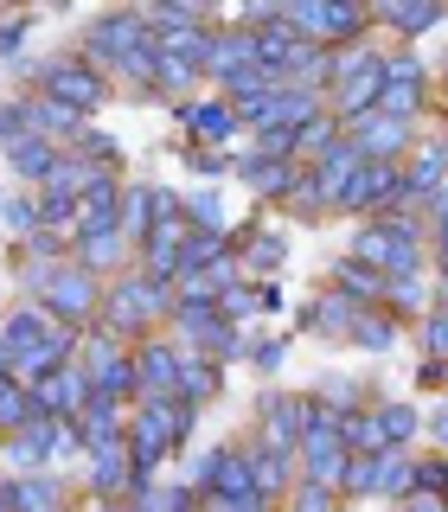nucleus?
I'll return each mask as SVG.
<instances>
[{
  "label": "nucleus",
  "mask_w": 448,
  "mask_h": 512,
  "mask_svg": "<svg viewBox=\"0 0 448 512\" xmlns=\"http://www.w3.org/2000/svg\"><path fill=\"white\" fill-rule=\"evenodd\" d=\"M77 58L90 64V71H116L128 77V84H141V90H154V32L148 20H141L135 7H116V13H96V20L84 26V45H77Z\"/></svg>",
  "instance_id": "obj_1"
},
{
  "label": "nucleus",
  "mask_w": 448,
  "mask_h": 512,
  "mask_svg": "<svg viewBox=\"0 0 448 512\" xmlns=\"http://www.w3.org/2000/svg\"><path fill=\"white\" fill-rule=\"evenodd\" d=\"M352 263H365L372 276L397 282V276H423L429 263V244H423V224L416 212H384V218H365L359 231H352Z\"/></svg>",
  "instance_id": "obj_2"
},
{
  "label": "nucleus",
  "mask_w": 448,
  "mask_h": 512,
  "mask_svg": "<svg viewBox=\"0 0 448 512\" xmlns=\"http://www.w3.org/2000/svg\"><path fill=\"white\" fill-rule=\"evenodd\" d=\"M167 308H173V288L141 276V269H128V276L103 282V314H96V327L116 333L122 346H135V340H148L160 320H167Z\"/></svg>",
  "instance_id": "obj_3"
},
{
  "label": "nucleus",
  "mask_w": 448,
  "mask_h": 512,
  "mask_svg": "<svg viewBox=\"0 0 448 512\" xmlns=\"http://www.w3.org/2000/svg\"><path fill=\"white\" fill-rule=\"evenodd\" d=\"M26 288H32V308H45L71 333H90L96 314H103V282H96L90 269H77L71 256H64L58 269H45V276H26Z\"/></svg>",
  "instance_id": "obj_4"
},
{
  "label": "nucleus",
  "mask_w": 448,
  "mask_h": 512,
  "mask_svg": "<svg viewBox=\"0 0 448 512\" xmlns=\"http://www.w3.org/2000/svg\"><path fill=\"white\" fill-rule=\"evenodd\" d=\"M20 71H26V84H39V96H52V103H64V109H77V116H96V109L109 103V77L103 71H90L84 58H45V64H32V58H20Z\"/></svg>",
  "instance_id": "obj_5"
},
{
  "label": "nucleus",
  "mask_w": 448,
  "mask_h": 512,
  "mask_svg": "<svg viewBox=\"0 0 448 512\" xmlns=\"http://www.w3.org/2000/svg\"><path fill=\"white\" fill-rule=\"evenodd\" d=\"M122 436H128V468H135V480H154L160 461L180 455V436H173V397H135Z\"/></svg>",
  "instance_id": "obj_6"
},
{
  "label": "nucleus",
  "mask_w": 448,
  "mask_h": 512,
  "mask_svg": "<svg viewBox=\"0 0 448 512\" xmlns=\"http://www.w3.org/2000/svg\"><path fill=\"white\" fill-rule=\"evenodd\" d=\"M77 372L90 378V391H109V397H122V404H135V346H122L116 333L90 327L84 340H77Z\"/></svg>",
  "instance_id": "obj_7"
},
{
  "label": "nucleus",
  "mask_w": 448,
  "mask_h": 512,
  "mask_svg": "<svg viewBox=\"0 0 448 512\" xmlns=\"http://www.w3.org/2000/svg\"><path fill=\"white\" fill-rule=\"evenodd\" d=\"M192 493H218V500H256V480H250V455L244 448H205L199 461H192ZM269 506V500H263Z\"/></svg>",
  "instance_id": "obj_8"
},
{
  "label": "nucleus",
  "mask_w": 448,
  "mask_h": 512,
  "mask_svg": "<svg viewBox=\"0 0 448 512\" xmlns=\"http://www.w3.org/2000/svg\"><path fill=\"white\" fill-rule=\"evenodd\" d=\"M340 135H346L365 160H404V154L416 148V122H397V116H384V109L359 116L352 128H340Z\"/></svg>",
  "instance_id": "obj_9"
},
{
  "label": "nucleus",
  "mask_w": 448,
  "mask_h": 512,
  "mask_svg": "<svg viewBox=\"0 0 448 512\" xmlns=\"http://www.w3.org/2000/svg\"><path fill=\"white\" fill-rule=\"evenodd\" d=\"M128 256H135V237L122 231H84V237H71V263L77 269H90L96 282H116V276H128Z\"/></svg>",
  "instance_id": "obj_10"
},
{
  "label": "nucleus",
  "mask_w": 448,
  "mask_h": 512,
  "mask_svg": "<svg viewBox=\"0 0 448 512\" xmlns=\"http://www.w3.org/2000/svg\"><path fill=\"white\" fill-rule=\"evenodd\" d=\"M84 487L96 500H128L135 493V468H128V436L84 448Z\"/></svg>",
  "instance_id": "obj_11"
},
{
  "label": "nucleus",
  "mask_w": 448,
  "mask_h": 512,
  "mask_svg": "<svg viewBox=\"0 0 448 512\" xmlns=\"http://www.w3.org/2000/svg\"><path fill=\"white\" fill-rule=\"evenodd\" d=\"M84 397H90V378L77 372V359L52 365V372H45L39 384H32V410H39V416H58V423H77Z\"/></svg>",
  "instance_id": "obj_12"
},
{
  "label": "nucleus",
  "mask_w": 448,
  "mask_h": 512,
  "mask_svg": "<svg viewBox=\"0 0 448 512\" xmlns=\"http://www.w3.org/2000/svg\"><path fill=\"white\" fill-rule=\"evenodd\" d=\"M180 391V346L148 333L135 340V397H173Z\"/></svg>",
  "instance_id": "obj_13"
},
{
  "label": "nucleus",
  "mask_w": 448,
  "mask_h": 512,
  "mask_svg": "<svg viewBox=\"0 0 448 512\" xmlns=\"http://www.w3.org/2000/svg\"><path fill=\"white\" fill-rule=\"evenodd\" d=\"M0 512H71V487L58 480V468L26 474V480H0Z\"/></svg>",
  "instance_id": "obj_14"
},
{
  "label": "nucleus",
  "mask_w": 448,
  "mask_h": 512,
  "mask_svg": "<svg viewBox=\"0 0 448 512\" xmlns=\"http://www.w3.org/2000/svg\"><path fill=\"white\" fill-rule=\"evenodd\" d=\"M167 218H180V192H167V186H122V231L135 237H148L154 224H167Z\"/></svg>",
  "instance_id": "obj_15"
},
{
  "label": "nucleus",
  "mask_w": 448,
  "mask_h": 512,
  "mask_svg": "<svg viewBox=\"0 0 448 512\" xmlns=\"http://www.w3.org/2000/svg\"><path fill=\"white\" fill-rule=\"evenodd\" d=\"M378 90H384L378 64H365V71H352V77H340V84H327V116L340 122V128H352L359 116H372V109H378Z\"/></svg>",
  "instance_id": "obj_16"
},
{
  "label": "nucleus",
  "mask_w": 448,
  "mask_h": 512,
  "mask_svg": "<svg viewBox=\"0 0 448 512\" xmlns=\"http://www.w3.org/2000/svg\"><path fill=\"white\" fill-rule=\"evenodd\" d=\"M173 116H180V128L199 141V148H218V141L237 135V116H231V103H224V96H192V103H180Z\"/></svg>",
  "instance_id": "obj_17"
},
{
  "label": "nucleus",
  "mask_w": 448,
  "mask_h": 512,
  "mask_svg": "<svg viewBox=\"0 0 448 512\" xmlns=\"http://www.w3.org/2000/svg\"><path fill=\"white\" fill-rule=\"evenodd\" d=\"M250 480H256V500H288V487H295V455L288 448H269V442H250Z\"/></svg>",
  "instance_id": "obj_18"
},
{
  "label": "nucleus",
  "mask_w": 448,
  "mask_h": 512,
  "mask_svg": "<svg viewBox=\"0 0 448 512\" xmlns=\"http://www.w3.org/2000/svg\"><path fill=\"white\" fill-rule=\"evenodd\" d=\"M26 128L39 141H52V148H77V135H84V116L77 109H64V103H52V96H26Z\"/></svg>",
  "instance_id": "obj_19"
},
{
  "label": "nucleus",
  "mask_w": 448,
  "mask_h": 512,
  "mask_svg": "<svg viewBox=\"0 0 448 512\" xmlns=\"http://www.w3.org/2000/svg\"><path fill=\"white\" fill-rule=\"evenodd\" d=\"M250 71V32L244 26H212V45H205V77L224 90L231 77Z\"/></svg>",
  "instance_id": "obj_20"
},
{
  "label": "nucleus",
  "mask_w": 448,
  "mask_h": 512,
  "mask_svg": "<svg viewBox=\"0 0 448 512\" xmlns=\"http://www.w3.org/2000/svg\"><path fill=\"white\" fill-rule=\"evenodd\" d=\"M0 154H7V167L26 180V192H39V186H45V173L58 167V154H64V148H52V141H39V135L26 128V135H7V141H0Z\"/></svg>",
  "instance_id": "obj_21"
},
{
  "label": "nucleus",
  "mask_w": 448,
  "mask_h": 512,
  "mask_svg": "<svg viewBox=\"0 0 448 512\" xmlns=\"http://www.w3.org/2000/svg\"><path fill=\"white\" fill-rule=\"evenodd\" d=\"M359 167H365V154L352 148L346 135H340V141H333V148H327V154H320L314 167H308V173H314V186H320V205H327V212L340 205V192L352 186V173H359Z\"/></svg>",
  "instance_id": "obj_22"
},
{
  "label": "nucleus",
  "mask_w": 448,
  "mask_h": 512,
  "mask_svg": "<svg viewBox=\"0 0 448 512\" xmlns=\"http://www.w3.org/2000/svg\"><path fill=\"white\" fill-rule=\"evenodd\" d=\"M231 173H237V180H244L250 192H256V199H282V192H288V180H295V160H276V154H237L231 160Z\"/></svg>",
  "instance_id": "obj_23"
},
{
  "label": "nucleus",
  "mask_w": 448,
  "mask_h": 512,
  "mask_svg": "<svg viewBox=\"0 0 448 512\" xmlns=\"http://www.w3.org/2000/svg\"><path fill=\"white\" fill-rule=\"evenodd\" d=\"M301 423H308V397H282V391H269V397H263V436H256V442L288 448V455H295Z\"/></svg>",
  "instance_id": "obj_24"
},
{
  "label": "nucleus",
  "mask_w": 448,
  "mask_h": 512,
  "mask_svg": "<svg viewBox=\"0 0 448 512\" xmlns=\"http://www.w3.org/2000/svg\"><path fill=\"white\" fill-rule=\"evenodd\" d=\"M327 282H333V295L352 301V308H378V301H384V276H372V269L352 263V256H333Z\"/></svg>",
  "instance_id": "obj_25"
},
{
  "label": "nucleus",
  "mask_w": 448,
  "mask_h": 512,
  "mask_svg": "<svg viewBox=\"0 0 448 512\" xmlns=\"http://www.w3.org/2000/svg\"><path fill=\"white\" fill-rule=\"evenodd\" d=\"M352 320H359V308H352L346 295H333V288H327V295H314L308 308H301V327L320 333V340H346Z\"/></svg>",
  "instance_id": "obj_26"
},
{
  "label": "nucleus",
  "mask_w": 448,
  "mask_h": 512,
  "mask_svg": "<svg viewBox=\"0 0 448 512\" xmlns=\"http://www.w3.org/2000/svg\"><path fill=\"white\" fill-rule=\"evenodd\" d=\"M224 391V365H212V359H199V352H180V404H192V410H205L212 397Z\"/></svg>",
  "instance_id": "obj_27"
},
{
  "label": "nucleus",
  "mask_w": 448,
  "mask_h": 512,
  "mask_svg": "<svg viewBox=\"0 0 448 512\" xmlns=\"http://www.w3.org/2000/svg\"><path fill=\"white\" fill-rule=\"evenodd\" d=\"M96 180H103V173H96V167H90V160H77L71 148H64V154H58V167H52V173H45V186H39V199H71V205H77V199H84V192H90Z\"/></svg>",
  "instance_id": "obj_28"
},
{
  "label": "nucleus",
  "mask_w": 448,
  "mask_h": 512,
  "mask_svg": "<svg viewBox=\"0 0 448 512\" xmlns=\"http://www.w3.org/2000/svg\"><path fill=\"white\" fill-rule=\"evenodd\" d=\"M372 26H384V32H404V39H416V32L442 26V7H436V0H423V7H410V0H384V7H372Z\"/></svg>",
  "instance_id": "obj_29"
},
{
  "label": "nucleus",
  "mask_w": 448,
  "mask_h": 512,
  "mask_svg": "<svg viewBox=\"0 0 448 512\" xmlns=\"http://www.w3.org/2000/svg\"><path fill=\"white\" fill-rule=\"evenodd\" d=\"M333 141H340V122H333V116H327V109H320V116H314V122H301V128H295V135H288V160H295V167H314V160H320V154H327V148H333Z\"/></svg>",
  "instance_id": "obj_30"
},
{
  "label": "nucleus",
  "mask_w": 448,
  "mask_h": 512,
  "mask_svg": "<svg viewBox=\"0 0 448 512\" xmlns=\"http://www.w3.org/2000/svg\"><path fill=\"white\" fill-rule=\"evenodd\" d=\"M372 493L378 500H404L410 493V448H384V455H372Z\"/></svg>",
  "instance_id": "obj_31"
},
{
  "label": "nucleus",
  "mask_w": 448,
  "mask_h": 512,
  "mask_svg": "<svg viewBox=\"0 0 448 512\" xmlns=\"http://www.w3.org/2000/svg\"><path fill=\"white\" fill-rule=\"evenodd\" d=\"M346 346H359V352H391V346H397V320L384 314V308H359V320H352V333H346Z\"/></svg>",
  "instance_id": "obj_32"
},
{
  "label": "nucleus",
  "mask_w": 448,
  "mask_h": 512,
  "mask_svg": "<svg viewBox=\"0 0 448 512\" xmlns=\"http://www.w3.org/2000/svg\"><path fill=\"white\" fill-rule=\"evenodd\" d=\"M180 218H186V231H199V237H231L218 192H192V199H180Z\"/></svg>",
  "instance_id": "obj_33"
},
{
  "label": "nucleus",
  "mask_w": 448,
  "mask_h": 512,
  "mask_svg": "<svg viewBox=\"0 0 448 512\" xmlns=\"http://www.w3.org/2000/svg\"><path fill=\"white\" fill-rule=\"evenodd\" d=\"M391 320H404V314H429V276H397V282H384V301H378Z\"/></svg>",
  "instance_id": "obj_34"
},
{
  "label": "nucleus",
  "mask_w": 448,
  "mask_h": 512,
  "mask_svg": "<svg viewBox=\"0 0 448 512\" xmlns=\"http://www.w3.org/2000/svg\"><path fill=\"white\" fill-rule=\"evenodd\" d=\"M372 416H378L384 448H410V442H416V429H423V416H416L410 404H372Z\"/></svg>",
  "instance_id": "obj_35"
},
{
  "label": "nucleus",
  "mask_w": 448,
  "mask_h": 512,
  "mask_svg": "<svg viewBox=\"0 0 448 512\" xmlns=\"http://www.w3.org/2000/svg\"><path fill=\"white\" fill-rule=\"evenodd\" d=\"M340 442H346V455H384V436H378L372 404L352 410V416H340Z\"/></svg>",
  "instance_id": "obj_36"
},
{
  "label": "nucleus",
  "mask_w": 448,
  "mask_h": 512,
  "mask_svg": "<svg viewBox=\"0 0 448 512\" xmlns=\"http://www.w3.org/2000/svg\"><path fill=\"white\" fill-rule=\"evenodd\" d=\"M141 20H148L154 39H173V32H199V26H212V13H199V7H148Z\"/></svg>",
  "instance_id": "obj_37"
},
{
  "label": "nucleus",
  "mask_w": 448,
  "mask_h": 512,
  "mask_svg": "<svg viewBox=\"0 0 448 512\" xmlns=\"http://www.w3.org/2000/svg\"><path fill=\"white\" fill-rule=\"evenodd\" d=\"M26 423H39V410H32V391H20L13 378H0V429H7V436H20Z\"/></svg>",
  "instance_id": "obj_38"
},
{
  "label": "nucleus",
  "mask_w": 448,
  "mask_h": 512,
  "mask_svg": "<svg viewBox=\"0 0 448 512\" xmlns=\"http://www.w3.org/2000/svg\"><path fill=\"white\" fill-rule=\"evenodd\" d=\"M0 224L26 244V237L39 231V192H13V199H0Z\"/></svg>",
  "instance_id": "obj_39"
},
{
  "label": "nucleus",
  "mask_w": 448,
  "mask_h": 512,
  "mask_svg": "<svg viewBox=\"0 0 448 512\" xmlns=\"http://www.w3.org/2000/svg\"><path fill=\"white\" fill-rule=\"evenodd\" d=\"M77 160H90L96 173H116V160H122V148H116V135H103V128H84L77 135V148H71Z\"/></svg>",
  "instance_id": "obj_40"
},
{
  "label": "nucleus",
  "mask_w": 448,
  "mask_h": 512,
  "mask_svg": "<svg viewBox=\"0 0 448 512\" xmlns=\"http://www.w3.org/2000/svg\"><path fill=\"white\" fill-rule=\"evenodd\" d=\"M288 512H346V500L333 487H314V480H295L288 487Z\"/></svg>",
  "instance_id": "obj_41"
},
{
  "label": "nucleus",
  "mask_w": 448,
  "mask_h": 512,
  "mask_svg": "<svg viewBox=\"0 0 448 512\" xmlns=\"http://www.w3.org/2000/svg\"><path fill=\"white\" fill-rule=\"evenodd\" d=\"M135 512H199V493H192L186 480H180V487H160V480H154V493Z\"/></svg>",
  "instance_id": "obj_42"
},
{
  "label": "nucleus",
  "mask_w": 448,
  "mask_h": 512,
  "mask_svg": "<svg viewBox=\"0 0 448 512\" xmlns=\"http://www.w3.org/2000/svg\"><path fill=\"white\" fill-rule=\"evenodd\" d=\"M282 199L295 205L301 218H320V212H327V205H320V186H314V173H308V167H301L295 180H288V192H282Z\"/></svg>",
  "instance_id": "obj_43"
},
{
  "label": "nucleus",
  "mask_w": 448,
  "mask_h": 512,
  "mask_svg": "<svg viewBox=\"0 0 448 512\" xmlns=\"http://www.w3.org/2000/svg\"><path fill=\"white\" fill-rule=\"evenodd\" d=\"M423 352L436 365H448V308H429L423 314Z\"/></svg>",
  "instance_id": "obj_44"
},
{
  "label": "nucleus",
  "mask_w": 448,
  "mask_h": 512,
  "mask_svg": "<svg viewBox=\"0 0 448 512\" xmlns=\"http://www.w3.org/2000/svg\"><path fill=\"white\" fill-rule=\"evenodd\" d=\"M244 314H256V288H250V282H231V288L218 295V320H231V327H237Z\"/></svg>",
  "instance_id": "obj_45"
},
{
  "label": "nucleus",
  "mask_w": 448,
  "mask_h": 512,
  "mask_svg": "<svg viewBox=\"0 0 448 512\" xmlns=\"http://www.w3.org/2000/svg\"><path fill=\"white\" fill-rule=\"evenodd\" d=\"M26 32H32V13H13V20H0V58H20Z\"/></svg>",
  "instance_id": "obj_46"
},
{
  "label": "nucleus",
  "mask_w": 448,
  "mask_h": 512,
  "mask_svg": "<svg viewBox=\"0 0 448 512\" xmlns=\"http://www.w3.org/2000/svg\"><path fill=\"white\" fill-rule=\"evenodd\" d=\"M423 244H429V256H436V263L448 269V212H442V218H429V237H423Z\"/></svg>",
  "instance_id": "obj_47"
},
{
  "label": "nucleus",
  "mask_w": 448,
  "mask_h": 512,
  "mask_svg": "<svg viewBox=\"0 0 448 512\" xmlns=\"http://www.w3.org/2000/svg\"><path fill=\"white\" fill-rule=\"evenodd\" d=\"M397 512H448V500H442V493H404V500H397Z\"/></svg>",
  "instance_id": "obj_48"
},
{
  "label": "nucleus",
  "mask_w": 448,
  "mask_h": 512,
  "mask_svg": "<svg viewBox=\"0 0 448 512\" xmlns=\"http://www.w3.org/2000/svg\"><path fill=\"white\" fill-rule=\"evenodd\" d=\"M186 160H192V167H199V173H212V180H218V173H231V160H224L218 148H192Z\"/></svg>",
  "instance_id": "obj_49"
},
{
  "label": "nucleus",
  "mask_w": 448,
  "mask_h": 512,
  "mask_svg": "<svg viewBox=\"0 0 448 512\" xmlns=\"http://www.w3.org/2000/svg\"><path fill=\"white\" fill-rule=\"evenodd\" d=\"M250 352H256V365H263V372H276V365H282V352H288V346H282V340H256Z\"/></svg>",
  "instance_id": "obj_50"
},
{
  "label": "nucleus",
  "mask_w": 448,
  "mask_h": 512,
  "mask_svg": "<svg viewBox=\"0 0 448 512\" xmlns=\"http://www.w3.org/2000/svg\"><path fill=\"white\" fill-rule=\"evenodd\" d=\"M423 429H429V442H436V455H448V410H436Z\"/></svg>",
  "instance_id": "obj_51"
},
{
  "label": "nucleus",
  "mask_w": 448,
  "mask_h": 512,
  "mask_svg": "<svg viewBox=\"0 0 448 512\" xmlns=\"http://www.w3.org/2000/svg\"><path fill=\"white\" fill-rule=\"evenodd\" d=\"M90 512H135V506H128V500H96Z\"/></svg>",
  "instance_id": "obj_52"
},
{
  "label": "nucleus",
  "mask_w": 448,
  "mask_h": 512,
  "mask_svg": "<svg viewBox=\"0 0 448 512\" xmlns=\"http://www.w3.org/2000/svg\"><path fill=\"white\" fill-rule=\"evenodd\" d=\"M0 378H13V346L0 340Z\"/></svg>",
  "instance_id": "obj_53"
},
{
  "label": "nucleus",
  "mask_w": 448,
  "mask_h": 512,
  "mask_svg": "<svg viewBox=\"0 0 448 512\" xmlns=\"http://www.w3.org/2000/svg\"><path fill=\"white\" fill-rule=\"evenodd\" d=\"M429 308H448V269H442V288H436V301H429Z\"/></svg>",
  "instance_id": "obj_54"
},
{
  "label": "nucleus",
  "mask_w": 448,
  "mask_h": 512,
  "mask_svg": "<svg viewBox=\"0 0 448 512\" xmlns=\"http://www.w3.org/2000/svg\"><path fill=\"white\" fill-rule=\"evenodd\" d=\"M0 448H7V429H0Z\"/></svg>",
  "instance_id": "obj_55"
},
{
  "label": "nucleus",
  "mask_w": 448,
  "mask_h": 512,
  "mask_svg": "<svg viewBox=\"0 0 448 512\" xmlns=\"http://www.w3.org/2000/svg\"><path fill=\"white\" fill-rule=\"evenodd\" d=\"M442 384H448V372H442Z\"/></svg>",
  "instance_id": "obj_56"
}]
</instances>
